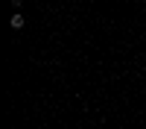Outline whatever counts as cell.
<instances>
[{
	"mask_svg": "<svg viewBox=\"0 0 146 129\" xmlns=\"http://www.w3.org/2000/svg\"><path fill=\"white\" fill-rule=\"evenodd\" d=\"M9 23H12V27H15V29H21V27H23V23H27V21H23V15H21V12H15V15H12V21H9Z\"/></svg>",
	"mask_w": 146,
	"mask_h": 129,
	"instance_id": "cell-1",
	"label": "cell"
}]
</instances>
